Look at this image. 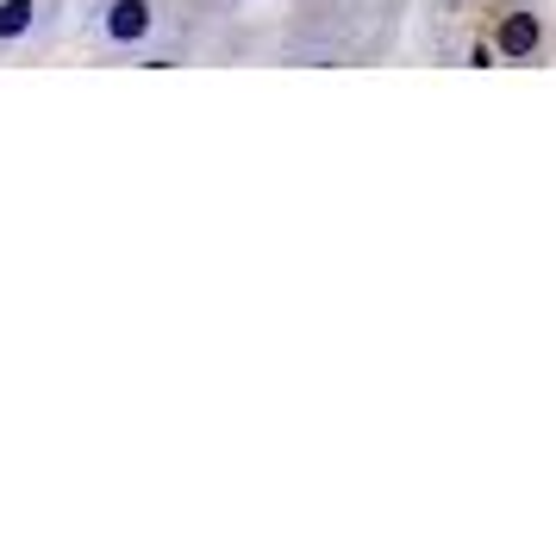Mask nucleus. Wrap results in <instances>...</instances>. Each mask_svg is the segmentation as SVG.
<instances>
[{"instance_id": "obj_2", "label": "nucleus", "mask_w": 556, "mask_h": 537, "mask_svg": "<svg viewBox=\"0 0 556 537\" xmlns=\"http://www.w3.org/2000/svg\"><path fill=\"white\" fill-rule=\"evenodd\" d=\"M494 51H501L506 63L538 56V51H544V20H538V13H506L501 31H494Z\"/></svg>"}, {"instance_id": "obj_1", "label": "nucleus", "mask_w": 556, "mask_h": 537, "mask_svg": "<svg viewBox=\"0 0 556 537\" xmlns=\"http://www.w3.org/2000/svg\"><path fill=\"white\" fill-rule=\"evenodd\" d=\"M94 31H101L106 51H144L156 31H163V7L156 0H106Z\"/></svg>"}, {"instance_id": "obj_3", "label": "nucleus", "mask_w": 556, "mask_h": 537, "mask_svg": "<svg viewBox=\"0 0 556 537\" xmlns=\"http://www.w3.org/2000/svg\"><path fill=\"white\" fill-rule=\"evenodd\" d=\"M38 26V0H0V44H20Z\"/></svg>"}]
</instances>
